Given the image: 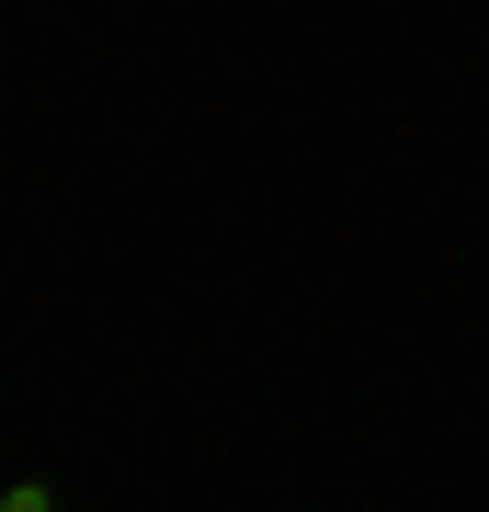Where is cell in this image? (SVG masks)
I'll use <instances>...</instances> for the list:
<instances>
[{"mask_svg":"<svg viewBox=\"0 0 489 512\" xmlns=\"http://www.w3.org/2000/svg\"><path fill=\"white\" fill-rule=\"evenodd\" d=\"M0 512H69V501H57V478H0Z\"/></svg>","mask_w":489,"mask_h":512,"instance_id":"1","label":"cell"}]
</instances>
